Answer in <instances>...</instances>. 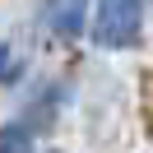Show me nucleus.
Returning a JSON list of instances; mask_svg holds the SVG:
<instances>
[{
    "label": "nucleus",
    "mask_w": 153,
    "mask_h": 153,
    "mask_svg": "<svg viewBox=\"0 0 153 153\" xmlns=\"http://www.w3.org/2000/svg\"><path fill=\"white\" fill-rule=\"evenodd\" d=\"M144 23V0H97L93 42L97 47H130Z\"/></svg>",
    "instance_id": "f257e3e1"
},
{
    "label": "nucleus",
    "mask_w": 153,
    "mask_h": 153,
    "mask_svg": "<svg viewBox=\"0 0 153 153\" xmlns=\"http://www.w3.org/2000/svg\"><path fill=\"white\" fill-rule=\"evenodd\" d=\"M79 23H84V0H60V10H56V33H60V37H74Z\"/></svg>",
    "instance_id": "f03ea898"
},
{
    "label": "nucleus",
    "mask_w": 153,
    "mask_h": 153,
    "mask_svg": "<svg viewBox=\"0 0 153 153\" xmlns=\"http://www.w3.org/2000/svg\"><path fill=\"white\" fill-rule=\"evenodd\" d=\"M23 144H28V130L23 125H14V130L0 134V153H23Z\"/></svg>",
    "instance_id": "7ed1b4c3"
}]
</instances>
